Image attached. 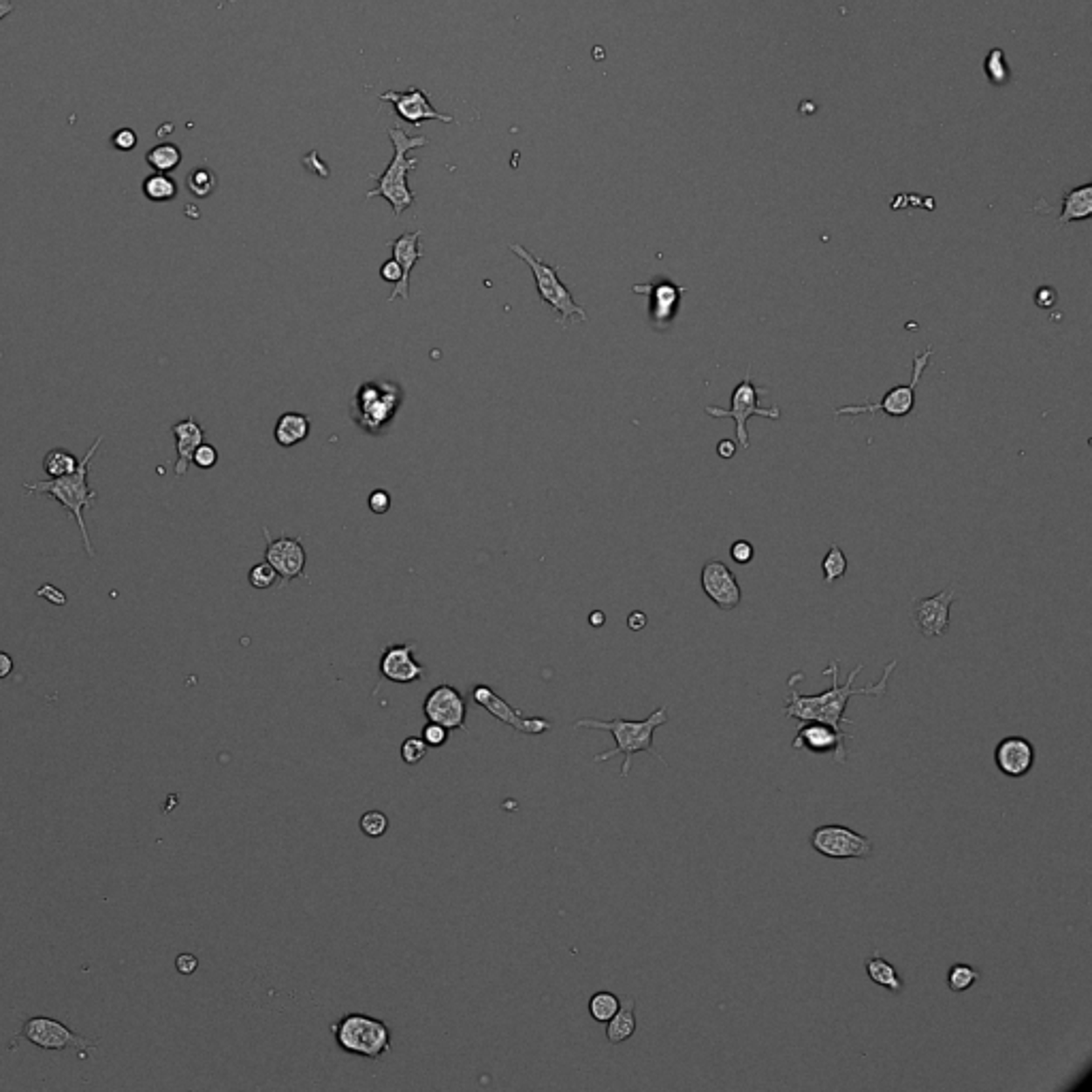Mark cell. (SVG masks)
<instances>
[{"label":"cell","mask_w":1092,"mask_h":1092,"mask_svg":"<svg viewBox=\"0 0 1092 1092\" xmlns=\"http://www.w3.org/2000/svg\"><path fill=\"white\" fill-rule=\"evenodd\" d=\"M896 666H898V659H892L889 663H885L883 675L877 683H870V685L867 687H855L854 683L860 672H862L864 663H858V666L851 670L848 683H841L839 681L841 662L839 659H832V662L828 663V668L821 672L824 676L832 678L830 690L821 691V694H815V696H805L796 690L798 676H805L802 672H796V675L787 681L790 683V697H787L786 706H783V715L792 717V719H796L798 724H802V721H821V724H828L832 725V728L845 732V725H854V721L845 717V709H848L851 697L854 696L883 697L885 694H888L889 676L894 675Z\"/></svg>","instance_id":"obj_1"},{"label":"cell","mask_w":1092,"mask_h":1092,"mask_svg":"<svg viewBox=\"0 0 1092 1092\" xmlns=\"http://www.w3.org/2000/svg\"><path fill=\"white\" fill-rule=\"evenodd\" d=\"M668 724V709L666 706H659V709L653 711L647 719L641 721H632V719H623V717H615V719H579L574 721V730L587 728V730H604V732L613 734L615 738V749L613 752H606V753H598L594 758V762H608L613 759L615 755H623V766L619 777L625 779L629 774V768H632V758L636 753H651L653 758H657L659 762L666 764V758H662L656 752V745H653V736H656V730L659 725Z\"/></svg>","instance_id":"obj_2"},{"label":"cell","mask_w":1092,"mask_h":1092,"mask_svg":"<svg viewBox=\"0 0 1092 1092\" xmlns=\"http://www.w3.org/2000/svg\"><path fill=\"white\" fill-rule=\"evenodd\" d=\"M103 444V436H99L93 442L88 452L79 459L77 464L75 471L71 474L60 476V478H47V480H35V483H26L24 484V491L28 495H50V498L58 499V502L65 506L66 512L73 514L77 527H79L81 538H84V546L88 557H94V546L90 542V533L88 527H86L84 521V510L93 508V504L99 498V493L88 487V471H90V461L94 459L96 450L99 446Z\"/></svg>","instance_id":"obj_3"},{"label":"cell","mask_w":1092,"mask_h":1092,"mask_svg":"<svg viewBox=\"0 0 1092 1092\" xmlns=\"http://www.w3.org/2000/svg\"><path fill=\"white\" fill-rule=\"evenodd\" d=\"M387 133L391 137L393 150L395 152H393L391 165L384 169V173H380V175L372 173L369 175V180H376L378 186L367 192V199L382 196V199H387L391 203L395 216H402L416 201L415 192L408 186V175L418 167V158H408V152L416 150V148H425L429 143V139L422 137V134H408L402 127H391Z\"/></svg>","instance_id":"obj_4"},{"label":"cell","mask_w":1092,"mask_h":1092,"mask_svg":"<svg viewBox=\"0 0 1092 1092\" xmlns=\"http://www.w3.org/2000/svg\"><path fill=\"white\" fill-rule=\"evenodd\" d=\"M331 1035L341 1052L369 1061H382L391 1054L393 1037L388 1024L365 1013H346L331 1024Z\"/></svg>","instance_id":"obj_5"},{"label":"cell","mask_w":1092,"mask_h":1092,"mask_svg":"<svg viewBox=\"0 0 1092 1092\" xmlns=\"http://www.w3.org/2000/svg\"><path fill=\"white\" fill-rule=\"evenodd\" d=\"M510 252L517 254V257L521 258L529 269H532L533 280H536L538 295H540V299L545 301L553 312H555L557 322H560L561 326H567V322L574 325V322H585L587 319H589L585 307L574 301L570 288L560 280V269H561L560 264L545 263V258L529 252L525 245H519V244L510 245Z\"/></svg>","instance_id":"obj_6"},{"label":"cell","mask_w":1092,"mask_h":1092,"mask_svg":"<svg viewBox=\"0 0 1092 1092\" xmlns=\"http://www.w3.org/2000/svg\"><path fill=\"white\" fill-rule=\"evenodd\" d=\"M402 403V391L393 382L361 384L353 402L354 422L367 434L378 436L391 422Z\"/></svg>","instance_id":"obj_7"},{"label":"cell","mask_w":1092,"mask_h":1092,"mask_svg":"<svg viewBox=\"0 0 1092 1092\" xmlns=\"http://www.w3.org/2000/svg\"><path fill=\"white\" fill-rule=\"evenodd\" d=\"M932 354V346H928L926 350H920L913 359V376L911 382L909 384H898V387L889 388L888 393L882 397V402L877 403H862V406H843L839 410H834V416H860V415H875V412H885L888 416L892 418H904L913 412L916 408V388L920 384L922 374L926 372L928 363H931Z\"/></svg>","instance_id":"obj_8"},{"label":"cell","mask_w":1092,"mask_h":1092,"mask_svg":"<svg viewBox=\"0 0 1092 1092\" xmlns=\"http://www.w3.org/2000/svg\"><path fill=\"white\" fill-rule=\"evenodd\" d=\"M762 393H764V388L755 387L753 378H752V369H749L747 376L740 380L732 391V397H730V410H724V408H715V406L706 408V415L709 416L732 418V421L736 422V440H738V444L743 446L745 450L749 449L747 422L752 421V416H764V418H771V421H779V418H781V410H779L777 406L774 408L759 406L758 399Z\"/></svg>","instance_id":"obj_9"},{"label":"cell","mask_w":1092,"mask_h":1092,"mask_svg":"<svg viewBox=\"0 0 1092 1092\" xmlns=\"http://www.w3.org/2000/svg\"><path fill=\"white\" fill-rule=\"evenodd\" d=\"M811 848L830 860H867L873 855V841L848 826L826 824L811 832Z\"/></svg>","instance_id":"obj_10"},{"label":"cell","mask_w":1092,"mask_h":1092,"mask_svg":"<svg viewBox=\"0 0 1092 1092\" xmlns=\"http://www.w3.org/2000/svg\"><path fill=\"white\" fill-rule=\"evenodd\" d=\"M471 702L480 709H484L491 717H495L502 724L510 725L514 732L525 736H542L553 728V724L545 717H525L519 709L510 706L504 697H499L491 690L489 685H474L471 687Z\"/></svg>","instance_id":"obj_11"},{"label":"cell","mask_w":1092,"mask_h":1092,"mask_svg":"<svg viewBox=\"0 0 1092 1092\" xmlns=\"http://www.w3.org/2000/svg\"><path fill=\"white\" fill-rule=\"evenodd\" d=\"M849 738L851 734L841 732V730L832 728L828 724H821V721H802L798 725V732L792 747L817 755L832 753L836 764H845L849 755Z\"/></svg>","instance_id":"obj_12"},{"label":"cell","mask_w":1092,"mask_h":1092,"mask_svg":"<svg viewBox=\"0 0 1092 1092\" xmlns=\"http://www.w3.org/2000/svg\"><path fill=\"white\" fill-rule=\"evenodd\" d=\"M956 600L954 585L931 598H916L911 602V622L924 638H943L950 629V610Z\"/></svg>","instance_id":"obj_13"},{"label":"cell","mask_w":1092,"mask_h":1092,"mask_svg":"<svg viewBox=\"0 0 1092 1092\" xmlns=\"http://www.w3.org/2000/svg\"><path fill=\"white\" fill-rule=\"evenodd\" d=\"M422 715L427 717V721L444 725L449 732L450 730H465L468 728V724H465L468 721V700L449 683H440L425 696Z\"/></svg>","instance_id":"obj_14"},{"label":"cell","mask_w":1092,"mask_h":1092,"mask_svg":"<svg viewBox=\"0 0 1092 1092\" xmlns=\"http://www.w3.org/2000/svg\"><path fill=\"white\" fill-rule=\"evenodd\" d=\"M264 536V561L278 572L284 585L292 583L299 576H306L307 553L299 538H271L269 527H263Z\"/></svg>","instance_id":"obj_15"},{"label":"cell","mask_w":1092,"mask_h":1092,"mask_svg":"<svg viewBox=\"0 0 1092 1092\" xmlns=\"http://www.w3.org/2000/svg\"><path fill=\"white\" fill-rule=\"evenodd\" d=\"M24 1039H28L31 1043L35 1046L43 1047V1050H69V1047H75V1050L86 1052L90 1047H96L94 1041L90 1039L75 1035L69 1027H65L62 1022L52 1018H31L24 1022L22 1033H19Z\"/></svg>","instance_id":"obj_16"},{"label":"cell","mask_w":1092,"mask_h":1092,"mask_svg":"<svg viewBox=\"0 0 1092 1092\" xmlns=\"http://www.w3.org/2000/svg\"><path fill=\"white\" fill-rule=\"evenodd\" d=\"M632 291L644 292L649 297V319L657 331H666L672 325V320L678 314V307H681L683 295H685V288L668 280V278L651 284H641V286H634Z\"/></svg>","instance_id":"obj_17"},{"label":"cell","mask_w":1092,"mask_h":1092,"mask_svg":"<svg viewBox=\"0 0 1092 1092\" xmlns=\"http://www.w3.org/2000/svg\"><path fill=\"white\" fill-rule=\"evenodd\" d=\"M416 642H402L388 644L380 656V681L397 683V685H410V683L422 681L427 675V668L415 659Z\"/></svg>","instance_id":"obj_18"},{"label":"cell","mask_w":1092,"mask_h":1092,"mask_svg":"<svg viewBox=\"0 0 1092 1092\" xmlns=\"http://www.w3.org/2000/svg\"><path fill=\"white\" fill-rule=\"evenodd\" d=\"M380 100H387L395 107V113L399 120L403 122L412 124V127H421V124L429 122V120H437V122H444V124H457V120L452 115H446L431 105L429 96L425 94V90L421 88H410V90H403V93H397V90H388V93L380 94Z\"/></svg>","instance_id":"obj_19"},{"label":"cell","mask_w":1092,"mask_h":1092,"mask_svg":"<svg viewBox=\"0 0 1092 1092\" xmlns=\"http://www.w3.org/2000/svg\"><path fill=\"white\" fill-rule=\"evenodd\" d=\"M700 585L706 598L721 610H734L743 600V589L734 572L719 560H711L702 566Z\"/></svg>","instance_id":"obj_20"},{"label":"cell","mask_w":1092,"mask_h":1092,"mask_svg":"<svg viewBox=\"0 0 1092 1092\" xmlns=\"http://www.w3.org/2000/svg\"><path fill=\"white\" fill-rule=\"evenodd\" d=\"M999 773L1009 779H1022L1035 766V747L1024 736H1007L994 749Z\"/></svg>","instance_id":"obj_21"},{"label":"cell","mask_w":1092,"mask_h":1092,"mask_svg":"<svg viewBox=\"0 0 1092 1092\" xmlns=\"http://www.w3.org/2000/svg\"><path fill=\"white\" fill-rule=\"evenodd\" d=\"M421 237H422V230H410V233H403L399 235L397 239L388 242V248L393 250V258L402 264V271L403 278L402 282L395 284L393 292L388 295V301H395L402 297V299H408L410 297V273L415 269V264L425 257V250L421 245Z\"/></svg>","instance_id":"obj_22"},{"label":"cell","mask_w":1092,"mask_h":1092,"mask_svg":"<svg viewBox=\"0 0 1092 1092\" xmlns=\"http://www.w3.org/2000/svg\"><path fill=\"white\" fill-rule=\"evenodd\" d=\"M171 434L175 436L177 442V461H175V476H184L192 464V455L203 444L205 431L196 422L195 416L184 418L171 427Z\"/></svg>","instance_id":"obj_23"},{"label":"cell","mask_w":1092,"mask_h":1092,"mask_svg":"<svg viewBox=\"0 0 1092 1092\" xmlns=\"http://www.w3.org/2000/svg\"><path fill=\"white\" fill-rule=\"evenodd\" d=\"M636 1033V999L623 997L617 1013L606 1022V1041L619 1046Z\"/></svg>","instance_id":"obj_24"},{"label":"cell","mask_w":1092,"mask_h":1092,"mask_svg":"<svg viewBox=\"0 0 1092 1092\" xmlns=\"http://www.w3.org/2000/svg\"><path fill=\"white\" fill-rule=\"evenodd\" d=\"M312 429V422L310 418L306 415H299V412H286L278 418L276 422V429H273V437H276V444L282 446V449H292V446L301 444V442L307 440Z\"/></svg>","instance_id":"obj_25"},{"label":"cell","mask_w":1092,"mask_h":1092,"mask_svg":"<svg viewBox=\"0 0 1092 1092\" xmlns=\"http://www.w3.org/2000/svg\"><path fill=\"white\" fill-rule=\"evenodd\" d=\"M1092 216V184H1082L1067 190L1062 196V211L1058 216V226H1065L1077 220H1089Z\"/></svg>","instance_id":"obj_26"},{"label":"cell","mask_w":1092,"mask_h":1092,"mask_svg":"<svg viewBox=\"0 0 1092 1092\" xmlns=\"http://www.w3.org/2000/svg\"><path fill=\"white\" fill-rule=\"evenodd\" d=\"M864 969H867L869 979L873 984H877L879 988L888 990L892 994H901L904 990V981L901 975H898L896 966L892 962H888L883 958L879 951H875L873 956H869L867 962H864Z\"/></svg>","instance_id":"obj_27"},{"label":"cell","mask_w":1092,"mask_h":1092,"mask_svg":"<svg viewBox=\"0 0 1092 1092\" xmlns=\"http://www.w3.org/2000/svg\"><path fill=\"white\" fill-rule=\"evenodd\" d=\"M143 195L154 203H167L177 196V182L169 173H152L143 180Z\"/></svg>","instance_id":"obj_28"},{"label":"cell","mask_w":1092,"mask_h":1092,"mask_svg":"<svg viewBox=\"0 0 1092 1092\" xmlns=\"http://www.w3.org/2000/svg\"><path fill=\"white\" fill-rule=\"evenodd\" d=\"M146 162L158 173H169L177 169L182 162V150L175 143H158L146 154Z\"/></svg>","instance_id":"obj_29"},{"label":"cell","mask_w":1092,"mask_h":1092,"mask_svg":"<svg viewBox=\"0 0 1092 1092\" xmlns=\"http://www.w3.org/2000/svg\"><path fill=\"white\" fill-rule=\"evenodd\" d=\"M979 979H981L979 969H975V966H971V965H965V962H958V965L950 966V971H947V988H950L951 992H966V990L973 988Z\"/></svg>","instance_id":"obj_30"},{"label":"cell","mask_w":1092,"mask_h":1092,"mask_svg":"<svg viewBox=\"0 0 1092 1092\" xmlns=\"http://www.w3.org/2000/svg\"><path fill=\"white\" fill-rule=\"evenodd\" d=\"M77 464H79V459H75L69 450L54 449L47 452L45 459H43V470H45V474L50 476V478H60V476H66V474H71V471H75Z\"/></svg>","instance_id":"obj_31"},{"label":"cell","mask_w":1092,"mask_h":1092,"mask_svg":"<svg viewBox=\"0 0 1092 1092\" xmlns=\"http://www.w3.org/2000/svg\"><path fill=\"white\" fill-rule=\"evenodd\" d=\"M821 572H824L826 585L836 583V580H841L845 574H848V557H845L843 548L830 545L828 553H826L824 560H821Z\"/></svg>","instance_id":"obj_32"},{"label":"cell","mask_w":1092,"mask_h":1092,"mask_svg":"<svg viewBox=\"0 0 1092 1092\" xmlns=\"http://www.w3.org/2000/svg\"><path fill=\"white\" fill-rule=\"evenodd\" d=\"M619 1005H622V999H619L617 994L608 992V990H600V992H595L594 997L589 999V1013L595 1022L606 1024L610 1018L615 1016V1013H617Z\"/></svg>","instance_id":"obj_33"},{"label":"cell","mask_w":1092,"mask_h":1092,"mask_svg":"<svg viewBox=\"0 0 1092 1092\" xmlns=\"http://www.w3.org/2000/svg\"><path fill=\"white\" fill-rule=\"evenodd\" d=\"M984 69H986V77H988L997 88H1000V86H1007L1009 79H1012V75H1009V62L1000 47L990 50V54L986 56Z\"/></svg>","instance_id":"obj_34"},{"label":"cell","mask_w":1092,"mask_h":1092,"mask_svg":"<svg viewBox=\"0 0 1092 1092\" xmlns=\"http://www.w3.org/2000/svg\"><path fill=\"white\" fill-rule=\"evenodd\" d=\"M216 186H218L216 173L211 169H205V167L192 169L190 175L186 177V189H189L190 195L196 196V199H208L211 192L216 190Z\"/></svg>","instance_id":"obj_35"},{"label":"cell","mask_w":1092,"mask_h":1092,"mask_svg":"<svg viewBox=\"0 0 1092 1092\" xmlns=\"http://www.w3.org/2000/svg\"><path fill=\"white\" fill-rule=\"evenodd\" d=\"M427 753H429V745L422 740V736H408V738L402 743V747H399V755H402L406 766H416V764H421L422 759L427 758Z\"/></svg>","instance_id":"obj_36"},{"label":"cell","mask_w":1092,"mask_h":1092,"mask_svg":"<svg viewBox=\"0 0 1092 1092\" xmlns=\"http://www.w3.org/2000/svg\"><path fill=\"white\" fill-rule=\"evenodd\" d=\"M359 828L367 839H380L388 830V817L382 811H367L361 815Z\"/></svg>","instance_id":"obj_37"},{"label":"cell","mask_w":1092,"mask_h":1092,"mask_svg":"<svg viewBox=\"0 0 1092 1092\" xmlns=\"http://www.w3.org/2000/svg\"><path fill=\"white\" fill-rule=\"evenodd\" d=\"M248 579L254 589H271L278 580V572L273 570L267 561H263V564H257L252 570H250Z\"/></svg>","instance_id":"obj_38"},{"label":"cell","mask_w":1092,"mask_h":1092,"mask_svg":"<svg viewBox=\"0 0 1092 1092\" xmlns=\"http://www.w3.org/2000/svg\"><path fill=\"white\" fill-rule=\"evenodd\" d=\"M421 736H422V740H425V743L429 745V747L437 749V747H444L446 740H449V730H446L444 725L429 721V724H427L425 728H422Z\"/></svg>","instance_id":"obj_39"},{"label":"cell","mask_w":1092,"mask_h":1092,"mask_svg":"<svg viewBox=\"0 0 1092 1092\" xmlns=\"http://www.w3.org/2000/svg\"><path fill=\"white\" fill-rule=\"evenodd\" d=\"M192 464L201 470L214 468V465L218 464V450H216V446L205 444L203 442V444L195 450V455H192Z\"/></svg>","instance_id":"obj_40"},{"label":"cell","mask_w":1092,"mask_h":1092,"mask_svg":"<svg viewBox=\"0 0 1092 1092\" xmlns=\"http://www.w3.org/2000/svg\"><path fill=\"white\" fill-rule=\"evenodd\" d=\"M137 133L133 128H120L112 134V146L120 152H131L137 146Z\"/></svg>","instance_id":"obj_41"},{"label":"cell","mask_w":1092,"mask_h":1092,"mask_svg":"<svg viewBox=\"0 0 1092 1092\" xmlns=\"http://www.w3.org/2000/svg\"><path fill=\"white\" fill-rule=\"evenodd\" d=\"M753 555H755V548L752 542H747V540H736L734 545L730 546V557H732L736 564H740V566H747L749 561L753 560Z\"/></svg>","instance_id":"obj_42"},{"label":"cell","mask_w":1092,"mask_h":1092,"mask_svg":"<svg viewBox=\"0 0 1092 1092\" xmlns=\"http://www.w3.org/2000/svg\"><path fill=\"white\" fill-rule=\"evenodd\" d=\"M367 504H369V510H372V512L387 514L388 508H391V495H388L387 491L378 489V491H374L372 495H369Z\"/></svg>","instance_id":"obj_43"},{"label":"cell","mask_w":1092,"mask_h":1092,"mask_svg":"<svg viewBox=\"0 0 1092 1092\" xmlns=\"http://www.w3.org/2000/svg\"><path fill=\"white\" fill-rule=\"evenodd\" d=\"M380 278H382L384 282L399 284V282H402V278H403L402 264H399L395 258H391V261H384L382 267H380Z\"/></svg>","instance_id":"obj_44"},{"label":"cell","mask_w":1092,"mask_h":1092,"mask_svg":"<svg viewBox=\"0 0 1092 1092\" xmlns=\"http://www.w3.org/2000/svg\"><path fill=\"white\" fill-rule=\"evenodd\" d=\"M1056 299H1058L1056 291H1054V288H1050V286H1041L1035 292V306L1041 307V310H1047V307L1054 306Z\"/></svg>","instance_id":"obj_45"},{"label":"cell","mask_w":1092,"mask_h":1092,"mask_svg":"<svg viewBox=\"0 0 1092 1092\" xmlns=\"http://www.w3.org/2000/svg\"><path fill=\"white\" fill-rule=\"evenodd\" d=\"M175 969L180 971L182 975H192L196 969H199V960H196V956H192V954H180L175 958Z\"/></svg>","instance_id":"obj_46"},{"label":"cell","mask_w":1092,"mask_h":1092,"mask_svg":"<svg viewBox=\"0 0 1092 1092\" xmlns=\"http://www.w3.org/2000/svg\"><path fill=\"white\" fill-rule=\"evenodd\" d=\"M628 628L634 629V632H641V629L647 628V615L641 613V610H634L628 617Z\"/></svg>","instance_id":"obj_47"},{"label":"cell","mask_w":1092,"mask_h":1092,"mask_svg":"<svg viewBox=\"0 0 1092 1092\" xmlns=\"http://www.w3.org/2000/svg\"><path fill=\"white\" fill-rule=\"evenodd\" d=\"M717 452H719V457H724V459H732L736 452V444L732 440H721L719 444H717Z\"/></svg>","instance_id":"obj_48"},{"label":"cell","mask_w":1092,"mask_h":1092,"mask_svg":"<svg viewBox=\"0 0 1092 1092\" xmlns=\"http://www.w3.org/2000/svg\"><path fill=\"white\" fill-rule=\"evenodd\" d=\"M13 672V659L4 651H0V678H7Z\"/></svg>","instance_id":"obj_49"},{"label":"cell","mask_w":1092,"mask_h":1092,"mask_svg":"<svg viewBox=\"0 0 1092 1092\" xmlns=\"http://www.w3.org/2000/svg\"><path fill=\"white\" fill-rule=\"evenodd\" d=\"M589 623L594 625V628H602V625L606 623V615L602 613V610H594V613L589 615Z\"/></svg>","instance_id":"obj_50"},{"label":"cell","mask_w":1092,"mask_h":1092,"mask_svg":"<svg viewBox=\"0 0 1092 1092\" xmlns=\"http://www.w3.org/2000/svg\"><path fill=\"white\" fill-rule=\"evenodd\" d=\"M13 9H16L13 0H0V22H3L9 13H13Z\"/></svg>","instance_id":"obj_51"},{"label":"cell","mask_w":1092,"mask_h":1092,"mask_svg":"<svg viewBox=\"0 0 1092 1092\" xmlns=\"http://www.w3.org/2000/svg\"><path fill=\"white\" fill-rule=\"evenodd\" d=\"M229 3H235V0H229Z\"/></svg>","instance_id":"obj_52"}]
</instances>
